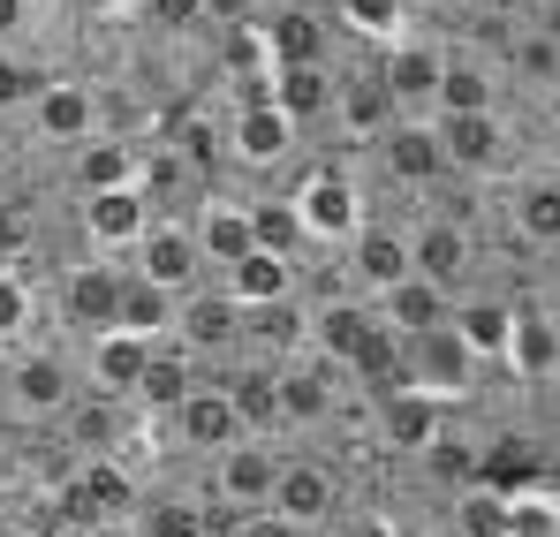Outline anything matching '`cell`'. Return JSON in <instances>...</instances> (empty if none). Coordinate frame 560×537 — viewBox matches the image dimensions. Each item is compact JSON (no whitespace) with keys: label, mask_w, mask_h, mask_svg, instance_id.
<instances>
[{"label":"cell","mask_w":560,"mask_h":537,"mask_svg":"<svg viewBox=\"0 0 560 537\" xmlns=\"http://www.w3.org/2000/svg\"><path fill=\"white\" fill-rule=\"evenodd\" d=\"M432 137L447 152L455 175H477V182H500L515 167V137L500 121V106H469V114H432Z\"/></svg>","instance_id":"9c48e42d"},{"label":"cell","mask_w":560,"mask_h":537,"mask_svg":"<svg viewBox=\"0 0 560 537\" xmlns=\"http://www.w3.org/2000/svg\"><path fill=\"white\" fill-rule=\"evenodd\" d=\"M500 69L515 77L523 91L560 84V31H538V23H515L508 46H500Z\"/></svg>","instance_id":"44dd1931"},{"label":"cell","mask_w":560,"mask_h":537,"mask_svg":"<svg viewBox=\"0 0 560 537\" xmlns=\"http://www.w3.org/2000/svg\"><path fill=\"white\" fill-rule=\"evenodd\" d=\"M144 357H152V334H129V326H98V334H84V386L92 394H114V401H129L137 394V371H144Z\"/></svg>","instance_id":"9a60e30c"},{"label":"cell","mask_w":560,"mask_h":537,"mask_svg":"<svg viewBox=\"0 0 560 537\" xmlns=\"http://www.w3.org/2000/svg\"><path fill=\"white\" fill-rule=\"evenodd\" d=\"M235 334H243V303H235V295L220 288V272L175 295V341H183L197 363L235 357Z\"/></svg>","instance_id":"7c38bea8"},{"label":"cell","mask_w":560,"mask_h":537,"mask_svg":"<svg viewBox=\"0 0 560 537\" xmlns=\"http://www.w3.org/2000/svg\"><path fill=\"white\" fill-rule=\"evenodd\" d=\"M160 424H167V447L197 454V462H212L220 447H235V440L250 432V424H243V409H235V394H228L220 378H197V386H189Z\"/></svg>","instance_id":"52a82bcc"},{"label":"cell","mask_w":560,"mask_h":537,"mask_svg":"<svg viewBox=\"0 0 560 537\" xmlns=\"http://www.w3.org/2000/svg\"><path fill=\"white\" fill-rule=\"evenodd\" d=\"M530 98H538V106H546V129H553V137H560V84H546V91H530Z\"/></svg>","instance_id":"484cf974"},{"label":"cell","mask_w":560,"mask_h":537,"mask_svg":"<svg viewBox=\"0 0 560 537\" xmlns=\"http://www.w3.org/2000/svg\"><path fill=\"white\" fill-rule=\"evenodd\" d=\"M114 326H129V334H152V341H167V334H175V288L144 280V272L121 258V303H114Z\"/></svg>","instance_id":"d6986e66"},{"label":"cell","mask_w":560,"mask_h":537,"mask_svg":"<svg viewBox=\"0 0 560 537\" xmlns=\"http://www.w3.org/2000/svg\"><path fill=\"white\" fill-rule=\"evenodd\" d=\"M334 23L341 31H357V38H394V31H409V0H334Z\"/></svg>","instance_id":"cb8c5ba5"},{"label":"cell","mask_w":560,"mask_h":537,"mask_svg":"<svg viewBox=\"0 0 560 537\" xmlns=\"http://www.w3.org/2000/svg\"><path fill=\"white\" fill-rule=\"evenodd\" d=\"M341 523H349V477L318 454H280L273 530H341Z\"/></svg>","instance_id":"7a4b0ae2"},{"label":"cell","mask_w":560,"mask_h":537,"mask_svg":"<svg viewBox=\"0 0 560 537\" xmlns=\"http://www.w3.org/2000/svg\"><path fill=\"white\" fill-rule=\"evenodd\" d=\"M220 288H228L235 303H280V295H295V258H280V250H243L235 266L220 272Z\"/></svg>","instance_id":"7402d4cb"},{"label":"cell","mask_w":560,"mask_h":537,"mask_svg":"<svg viewBox=\"0 0 560 537\" xmlns=\"http://www.w3.org/2000/svg\"><path fill=\"white\" fill-rule=\"evenodd\" d=\"M114 303H121V250H92L84 243V258H69L61 280H54V318L84 341L98 326H114Z\"/></svg>","instance_id":"5b68a950"},{"label":"cell","mask_w":560,"mask_h":537,"mask_svg":"<svg viewBox=\"0 0 560 537\" xmlns=\"http://www.w3.org/2000/svg\"><path fill=\"white\" fill-rule=\"evenodd\" d=\"M228 114V167L235 175H266V182H288L303 167V129L288 121L273 106V91L266 98H243V106H220Z\"/></svg>","instance_id":"6da1fadb"},{"label":"cell","mask_w":560,"mask_h":537,"mask_svg":"<svg viewBox=\"0 0 560 537\" xmlns=\"http://www.w3.org/2000/svg\"><path fill=\"white\" fill-rule=\"evenodd\" d=\"M500 212H508V235L523 250H560V167H508L500 175Z\"/></svg>","instance_id":"30bf717a"},{"label":"cell","mask_w":560,"mask_h":537,"mask_svg":"<svg viewBox=\"0 0 560 537\" xmlns=\"http://www.w3.org/2000/svg\"><path fill=\"white\" fill-rule=\"evenodd\" d=\"M372 311L386 318V326H394V334H401V341H409V334H424V326H440V318L455 311V295H447L440 280H424V272L409 266L401 280H386V288L372 295Z\"/></svg>","instance_id":"ac0fdd59"},{"label":"cell","mask_w":560,"mask_h":537,"mask_svg":"<svg viewBox=\"0 0 560 537\" xmlns=\"http://www.w3.org/2000/svg\"><path fill=\"white\" fill-rule=\"evenodd\" d=\"M477 371H485V357L463 341L455 318H440V326H424V334L401 341V378L424 386V394H440V401H469L477 394Z\"/></svg>","instance_id":"277c9868"},{"label":"cell","mask_w":560,"mask_h":537,"mask_svg":"<svg viewBox=\"0 0 560 537\" xmlns=\"http://www.w3.org/2000/svg\"><path fill=\"white\" fill-rule=\"evenodd\" d=\"M31 318H38V280L15 258H0V349L31 341Z\"/></svg>","instance_id":"603a6c76"},{"label":"cell","mask_w":560,"mask_h":537,"mask_svg":"<svg viewBox=\"0 0 560 537\" xmlns=\"http://www.w3.org/2000/svg\"><path fill=\"white\" fill-rule=\"evenodd\" d=\"M401 235H409V266L424 272V280H440L447 295L469 288V280L485 272V258H477V250H485V235L463 227V220H447V212H432V205H424L417 220H401Z\"/></svg>","instance_id":"8992f818"},{"label":"cell","mask_w":560,"mask_h":537,"mask_svg":"<svg viewBox=\"0 0 560 537\" xmlns=\"http://www.w3.org/2000/svg\"><path fill=\"white\" fill-rule=\"evenodd\" d=\"M129 266L144 272V280H160V288H175V295L197 288V280H212L197 235H189V220H175V212H152V220H144V235L129 243Z\"/></svg>","instance_id":"4fadbf2b"},{"label":"cell","mask_w":560,"mask_h":537,"mask_svg":"<svg viewBox=\"0 0 560 537\" xmlns=\"http://www.w3.org/2000/svg\"><path fill=\"white\" fill-rule=\"evenodd\" d=\"M77 197H84V243H92V250H129V243L144 235V220H152V205H144V189H137V182L77 189Z\"/></svg>","instance_id":"e0dca14e"},{"label":"cell","mask_w":560,"mask_h":537,"mask_svg":"<svg viewBox=\"0 0 560 537\" xmlns=\"http://www.w3.org/2000/svg\"><path fill=\"white\" fill-rule=\"evenodd\" d=\"M23 121H31V137L46 144V152H77L84 137L106 129V91L84 84V77H61V69H46L31 98H23Z\"/></svg>","instance_id":"3957f363"},{"label":"cell","mask_w":560,"mask_h":537,"mask_svg":"<svg viewBox=\"0 0 560 537\" xmlns=\"http://www.w3.org/2000/svg\"><path fill=\"white\" fill-rule=\"evenodd\" d=\"M469 106H500L492 61H485V54H469V46H447V61H440V98H432V114H469Z\"/></svg>","instance_id":"ffe728a7"},{"label":"cell","mask_w":560,"mask_h":537,"mask_svg":"<svg viewBox=\"0 0 560 537\" xmlns=\"http://www.w3.org/2000/svg\"><path fill=\"white\" fill-rule=\"evenodd\" d=\"M77 371H69V357L61 349H46V341H15V357H8V371H0V394H8V409L15 417H61L69 401H77Z\"/></svg>","instance_id":"8fae6325"},{"label":"cell","mask_w":560,"mask_h":537,"mask_svg":"<svg viewBox=\"0 0 560 537\" xmlns=\"http://www.w3.org/2000/svg\"><path fill=\"white\" fill-rule=\"evenodd\" d=\"M197 15H205L212 31H228V23H250V15H266V0H197Z\"/></svg>","instance_id":"d4e9b609"},{"label":"cell","mask_w":560,"mask_h":537,"mask_svg":"<svg viewBox=\"0 0 560 537\" xmlns=\"http://www.w3.org/2000/svg\"><path fill=\"white\" fill-rule=\"evenodd\" d=\"M440 61H447V38H432V31H394L378 46L372 69H378V84H386V98H394V114H432Z\"/></svg>","instance_id":"ba28073f"},{"label":"cell","mask_w":560,"mask_h":537,"mask_svg":"<svg viewBox=\"0 0 560 537\" xmlns=\"http://www.w3.org/2000/svg\"><path fill=\"white\" fill-rule=\"evenodd\" d=\"M137 189H144V205H152V212L189 220V205H197L212 182L183 160V144H175V137H144V144H137Z\"/></svg>","instance_id":"5bb4252c"},{"label":"cell","mask_w":560,"mask_h":537,"mask_svg":"<svg viewBox=\"0 0 560 537\" xmlns=\"http://www.w3.org/2000/svg\"><path fill=\"white\" fill-rule=\"evenodd\" d=\"M341 266H349V280H357L364 295H378L386 280H401V272H409V235H401V220H394V212H372V220L341 243Z\"/></svg>","instance_id":"2e32d148"}]
</instances>
